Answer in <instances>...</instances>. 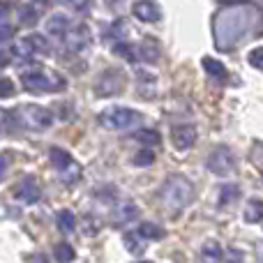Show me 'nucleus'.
Returning <instances> with one entry per match:
<instances>
[{"mask_svg": "<svg viewBox=\"0 0 263 263\" xmlns=\"http://www.w3.org/2000/svg\"><path fill=\"white\" fill-rule=\"evenodd\" d=\"M9 12H12V5L5 3V0H0V18H5Z\"/></svg>", "mask_w": 263, "mask_h": 263, "instance_id": "nucleus-38", "label": "nucleus"}, {"mask_svg": "<svg viewBox=\"0 0 263 263\" xmlns=\"http://www.w3.org/2000/svg\"><path fill=\"white\" fill-rule=\"evenodd\" d=\"M55 3L69 5V7H74V9H86V5L90 3V0H55Z\"/></svg>", "mask_w": 263, "mask_h": 263, "instance_id": "nucleus-35", "label": "nucleus"}, {"mask_svg": "<svg viewBox=\"0 0 263 263\" xmlns=\"http://www.w3.org/2000/svg\"><path fill=\"white\" fill-rule=\"evenodd\" d=\"M136 215H139V210H136V205H132V203H127V205H123V208L116 213V222H129V219H134Z\"/></svg>", "mask_w": 263, "mask_h": 263, "instance_id": "nucleus-27", "label": "nucleus"}, {"mask_svg": "<svg viewBox=\"0 0 263 263\" xmlns=\"http://www.w3.org/2000/svg\"><path fill=\"white\" fill-rule=\"evenodd\" d=\"M132 12H134V16L139 18V21H159V16H162V12H159V5L153 3V0H139V3H134V7H132Z\"/></svg>", "mask_w": 263, "mask_h": 263, "instance_id": "nucleus-11", "label": "nucleus"}, {"mask_svg": "<svg viewBox=\"0 0 263 263\" xmlns=\"http://www.w3.org/2000/svg\"><path fill=\"white\" fill-rule=\"evenodd\" d=\"M58 229L65 231V233H69V231L77 229V217H74L72 210H60L58 213Z\"/></svg>", "mask_w": 263, "mask_h": 263, "instance_id": "nucleus-21", "label": "nucleus"}, {"mask_svg": "<svg viewBox=\"0 0 263 263\" xmlns=\"http://www.w3.org/2000/svg\"><path fill=\"white\" fill-rule=\"evenodd\" d=\"M194 199V185L185 176H171L162 187V203L168 210H182Z\"/></svg>", "mask_w": 263, "mask_h": 263, "instance_id": "nucleus-3", "label": "nucleus"}, {"mask_svg": "<svg viewBox=\"0 0 263 263\" xmlns=\"http://www.w3.org/2000/svg\"><path fill=\"white\" fill-rule=\"evenodd\" d=\"M16 118L23 127H30V129H46V127H51V123H53V116H51L46 109L37 106V104L18 106Z\"/></svg>", "mask_w": 263, "mask_h": 263, "instance_id": "nucleus-5", "label": "nucleus"}, {"mask_svg": "<svg viewBox=\"0 0 263 263\" xmlns=\"http://www.w3.org/2000/svg\"><path fill=\"white\" fill-rule=\"evenodd\" d=\"M134 139L143 145H157L159 143V134L155 129H139L134 134Z\"/></svg>", "mask_w": 263, "mask_h": 263, "instance_id": "nucleus-25", "label": "nucleus"}, {"mask_svg": "<svg viewBox=\"0 0 263 263\" xmlns=\"http://www.w3.org/2000/svg\"><path fill=\"white\" fill-rule=\"evenodd\" d=\"M208 168L215 176H229V173L236 171V157L227 145H217L208 155Z\"/></svg>", "mask_w": 263, "mask_h": 263, "instance_id": "nucleus-6", "label": "nucleus"}, {"mask_svg": "<svg viewBox=\"0 0 263 263\" xmlns=\"http://www.w3.org/2000/svg\"><path fill=\"white\" fill-rule=\"evenodd\" d=\"M136 233H139L141 238H145V240H162L166 233H164L162 227H157V224L153 222H143L139 229H136Z\"/></svg>", "mask_w": 263, "mask_h": 263, "instance_id": "nucleus-16", "label": "nucleus"}, {"mask_svg": "<svg viewBox=\"0 0 263 263\" xmlns=\"http://www.w3.org/2000/svg\"><path fill=\"white\" fill-rule=\"evenodd\" d=\"M245 219L252 224L263 222V201L261 199H252L250 203L245 205Z\"/></svg>", "mask_w": 263, "mask_h": 263, "instance_id": "nucleus-18", "label": "nucleus"}, {"mask_svg": "<svg viewBox=\"0 0 263 263\" xmlns=\"http://www.w3.org/2000/svg\"><path fill=\"white\" fill-rule=\"evenodd\" d=\"M127 35V23H125V18H116L114 23H111V28L106 30V37L109 40H123V37Z\"/></svg>", "mask_w": 263, "mask_h": 263, "instance_id": "nucleus-23", "label": "nucleus"}, {"mask_svg": "<svg viewBox=\"0 0 263 263\" xmlns=\"http://www.w3.org/2000/svg\"><path fill=\"white\" fill-rule=\"evenodd\" d=\"M12 51H0V67H7L9 63H12Z\"/></svg>", "mask_w": 263, "mask_h": 263, "instance_id": "nucleus-37", "label": "nucleus"}, {"mask_svg": "<svg viewBox=\"0 0 263 263\" xmlns=\"http://www.w3.org/2000/svg\"><path fill=\"white\" fill-rule=\"evenodd\" d=\"M14 196H16L18 201H23V203H37L40 196H42V187L35 178L28 176L14 187Z\"/></svg>", "mask_w": 263, "mask_h": 263, "instance_id": "nucleus-9", "label": "nucleus"}, {"mask_svg": "<svg viewBox=\"0 0 263 263\" xmlns=\"http://www.w3.org/2000/svg\"><path fill=\"white\" fill-rule=\"evenodd\" d=\"M9 95H14L12 79H0V97H9Z\"/></svg>", "mask_w": 263, "mask_h": 263, "instance_id": "nucleus-34", "label": "nucleus"}, {"mask_svg": "<svg viewBox=\"0 0 263 263\" xmlns=\"http://www.w3.org/2000/svg\"><path fill=\"white\" fill-rule=\"evenodd\" d=\"M250 162L254 164L256 171H259V173H261V178H263V143H261V141H254V143H252Z\"/></svg>", "mask_w": 263, "mask_h": 263, "instance_id": "nucleus-24", "label": "nucleus"}, {"mask_svg": "<svg viewBox=\"0 0 263 263\" xmlns=\"http://www.w3.org/2000/svg\"><path fill=\"white\" fill-rule=\"evenodd\" d=\"M55 259L58 261H72L74 259V250L67 245V242H60V245H55Z\"/></svg>", "mask_w": 263, "mask_h": 263, "instance_id": "nucleus-29", "label": "nucleus"}, {"mask_svg": "<svg viewBox=\"0 0 263 263\" xmlns=\"http://www.w3.org/2000/svg\"><path fill=\"white\" fill-rule=\"evenodd\" d=\"M21 81L26 90H35V92H60L67 88V81H65L63 74H58L55 69L49 67H40V65L23 69Z\"/></svg>", "mask_w": 263, "mask_h": 263, "instance_id": "nucleus-2", "label": "nucleus"}, {"mask_svg": "<svg viewBox=\"0 0 263 263\" xmlns=\"http://www.w3.org/2000/svg\"><path fill=\"white\" fill-rule=\"evenodd\" d=\"M132 162H134L136 166H150V164L155 162V155H153V150H141V153L134 155Z\"/></svg>", "mask_w": 263, "mask_h": 263, "instance_id": "nucleus-30", "label": "nucleus"}, {"mask_svg": "<svg viewBox=\"0 0 263 263\" xmlns=\"http://www.w3.org/2000/svg\"><path fill=\"white\" fill-rule=\"evenodd\" d=\"M201 256H203L205 261H222L224 259L219 242H205V245L201 247Z\"/></svg>", "mask_w": 263, "mask_h": 263, "instance_id": "nucleus-22", "label": "nucleus"}, {"mask_svg": "<svg viewBox=\"0 0 263 263\" xmlns=\"http://www.w3.org/2000/svg\"><path fill=\"white\" fill-rule=\"evenodd\" d=\"M63 42L69 51H81L90 44V32H88V28L83 23H72L69 30L63 35Z\"/></svg>", "mask_w": 263, "mask_h": 263, "instance_id": "nucleus-8", "label": "nucleus"}, {"mask_svg": "<svg viewBox=\"0 0 263 263\" xmlns=\"http://www.w3.org/2000/svg\"><path fill=\"white\" fill-rule=\"evenodd\" d=\"M28 40L32 42V46H35L40 53H51V46H49V42L44 40L42 35H28Z\"/></svg>", "mask_w": 263, "mask_h": 263, "instance_id": "nucleus-31", "label": "nucleus"}, {"mask_svg": "<svg viewBox=\"0 0 263 263\" xmlns=\"http://www.w3.org/2000/svg\"><path fill=\"white\" fill-rule=\"evenodd\" d=\"M250 63H252V67H256V69H261L263 72V46H259V49H254L250 53Z\"/></svg>", "mask_w": 263, "mask_h": 263, "instance_id": "nucleus-32", "label": "nucleus"}, {"mask_svg": "<svg viewBox=\"0 0 263 263\" xmlns=\"http://www.w3.org/2000/svg\"><path fill=\"white\" fill-rule=\"evenodd\" d=\"M139 238H141L139 233H125V238H123V240H125V245H127V250H129L134 256L143 254V245H141V242H139Z\"/></svg>", "mask_w": 263, "mask_h": 263, "instance_id": "nucleus-26", "label": "nucleus"}, {"mask_svg": "<svg viewBox=\"0 0 263 263\" xmlns=\"http://www.w3.org/2000/svg\"><path fill=\"white\" fill-rule=\"evenodd\" d=\"M125 88V74L123 69H106L95 83V95L100 97H111L118 95L120 90Z\"/></svg>", "mask_w": 263, "mask_h": 263, "instance_id": "nucleus-7", "label": "nucleus"}, {"mask_svg": "<svg viewBox=\"0 0 263 263\" xmlns=\"http://www.w3.org/2000/svg\"><path fill=\"white\" fill-rule=\"evenodd\" d=\"M136 49H139V58L143 63H157L159 60V42L155 37H145Z\"/></svg>", "mask_w": 263, "mask_h": 263, "instance_id": "nucleus-12", "label": "nucleus"}, {"mask_svg": "<svg viewBox=\"0 0 263 263\" xmlns=\"http://www.w3.org/2000/svg\"><path fill=\"white\" fill-rule=\"evenodd\" d=\"M35 51H37V49L32 46V42L28 40V37H26V40H21V42H16V44L12 46L14 58H21V60H28L32 53H35Z\"/></svg>", "mask_w": 263, "mask_h": 263, "instance_id": "nucleus-20", "label": "nucleus"}, {"mask_svg": "<svg viewBox=\"0 0 263 263\" xmlns=\"http://www.w3.org/2000/svg\"><path fill=\"white\" fill-rule=\"evenodd\" d=\"M69 26H72V21H69L65 14H53V16L46 21V30H49V35L58 37V40H63V35L69 30Z\"/></svg>", "mask_w": 263, "mask_h": 263, "instance_id": "nucleus-13", "label": "nucleus"}, {"mask_svg": "<svg viewBox=\"0 0 263 263\" xmlns=\"http://www.w3.org/2000/svg\"><path fill=\"white\" fill-rule=\"evenodd\" d=\"M263 12L252 3L224 5L213 16V40L219 51H233L261 26Z\"/></svg>", "mask_w": 263, "mask_h": 263, "instance_id": "nucleus-1", "label": "nucleus"}, {"mask_svg": "<svg viewBox=\"0 0 263 263\" xmlns=\"http://www.w3.org/2000/svg\"><path fill=\"white\" fill-rule=\"evenodd\" d=\"M238 199H240L238 185H224L222 190H219V208H229V205L236 203Z\"/></svg>", "mask_w": 263, "mask_h": 263, "instance_id": "nucleus-17", "label": "nucleus"}, {"mask_svg": "<svg viewBox=\"0 0 263 263\" xmlns=\"http://www.w3.org/2000/svg\"><path fill=\"white\" fill-rule=\"evenodd\" d=\"M16 32V28L9 26V23H0V42H9Z\"/></svg>", "mask_w": 263, "mask_h": 263, "instance_id": "nucleus-33", "label": "nucleus"}, {"mask_svg": "<svg viewBox=\"0 0 263 263\" xmlns=\"http://www.w3.org/2000/svg\"><path fill=\"white\" fill-rule=\"evenodd\" d=\"M114 53L120 55V58H125L127 63H136V60H139V49H134V46L127 44V42H123V40L114 46Z\"/></svg>", "mask_w": 263, "mask_h": 263, "instance_id": "nucleus-19", "label": "nucleus"}, {"mask_svg": "<svg viewBox=\"0 0 263 263\" xmlns=\"http://www.w3.org/2000/svg\"><path fill=\"white\" fill-rule=\"evenodd\" d=\"M49 157H51L53 168H58V171H67V168L74 164V159L69 157V153H67V150H63V148H51L49 150Z\"/></svg>", "mask_w": 263, "mask_h": 263, "instance_id": "nucleus-14", "label": "nucleus"}, {"mask_svg": "<svg viewBox=\"0 0 263 263\" xmlns=\"http://www.w3.org/2000/svg\"><path fill=\"white\" fill-rule=\"evenodd\" d=\"M18 18H21L23 26H32V23L37 21V9L26 5V7H21V12H18Z\"/></svg>", "mask_w": 263, "mask_h": 263, "instance_id": "nucleus-28", "label": "nucleus"}, {"mask_svg": "<svg viewBox=\"0 0 263 263\" xmlns=\"http://www.w3.org/2000/svg\"><path fill=\"white\" fill-rule=\"evenodd\" d=\"M201 63H203V69H205V72H208L213 79H217V81H224V79L229 77L227 67H224L219 60H215V58H210V55H205Z\"/></svg>", "mask_w": 263, "mask_h": 263, "instance_id": "nucleus-15", "label": "nucleus"}, {"mask_svg": "<svg viewBox=\"0 0 263 263\" xmlns=\"http://www.w3.org/2000/svg\"><path fill=\"white\" fill-rule=\"evenodd\" d=\"M7 168H9V157H7V155H0V180L5 178Z\"/></svg>", "mask_w": 263, "mask_h": 263, "instance_id": "nucleus-36", "label": "nucleus"}, {"mask_svg": "<svg viewBox=\"0 0 263 263\" xmlns=\"http://www.w3.org/2000/svg\"><path fill=\"white\" fill-rule=\"evenodd\" d=\"M143 116L134 109H125V106H109L100 114V125L106 129H129L139 125Z\"/></svg>", "mask_w": 263, "mask_h": 263, "instance_id": "nucleus-4", "label": "nucleus"}, {"mask_svg": "<svg viewBox=\"0 0 263 263\" xmlns=\"http://www.w3.org/2000/svg\"><path fill=\"white\" fill-rule=\"evenodd\" d=\"M171 141L178 150H187L196 143V127L194 125H178L171 129Z\"/></svg>", "mask_w": 263, "mask_h": 263, "instance_id": "nucleus-10", "label": "nucleus"}]
</instances>
